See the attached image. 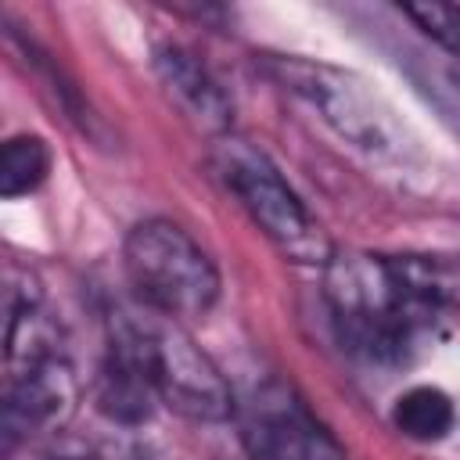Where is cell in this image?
Returning <instances> with one entry per match:
<instances>
[{
	"mask_svg": "<svg viewBox=\"0 0 460 460\" xmlns=\"http://www.w3.org/2000/svg\"><path fill=\"white\" fill-rule=\"evenodd\" d=\"M456 270L449 259H327V302L338 334L367 359H399L417 334L453 313Z\"/></svg>",
	"mask_w": 460,
	"mask_h": 460,
	"instance_id": "1",
	"label": "cell"
},
{
	"mask_svg": "<svg viewBox=\"0 0 460 460\" xmlns=\"http://www.w3.org/2000/svg\"><path fill=\"white\" fill-rule=\"evenodd\" d=\"M133 295L162 320L205 316L219 298V273L205 248L169 219H144L122 244Z\"/></svg>",
	"mask_w": 460,
	"mask_h": 460,
	"instance_id": "2",
	"label": "cell"
},
{
	"mask_svg": "<svg viewBox=\"0 0 460 460\" xmlns=\"http://www.w3.org/2000/svg\"><path fill=\"white\" fill-rule=\"evenodd\" d=\"M219 176L230 187V194L241 201V208L252 216V223L291 259L305 266H327L331 241L320 230V223L309 216L302 198L284 183V176L273 169V162L248 147L244 140H226L216 155Z\"/></svg>",
	"mask_w": 460,
	"mask_h": 460,
	"instance_id": "3",
	"label": "cell"
},
{
	"mask_svg": "<svg viewBox=\"0 0 460 460\" xmlns=\"http://www.w3.org/2000/svg\"><path fill=\"white\" fill-rule=\"evenodd\" d=\"M129 327L155 399L190 420H223L234 413V395L223 374L172 320Z\"/></svg>",
	"mask_w": 460,
	"mask_h": 460,
	"instance_id": "4",
	"label": "cell"
},
{
	"mask_svg": "<svg viewBox=\"0 0 460 460\" xmlns=\"http://www.w3.org/2000/svg\"><path fill=\"white\" fill-rule=\"evenodd\" d=\"M241 438L255 460H345L341 442L284 385H266L244 402Z\"/></svg>",
	"mask_w": 460,
	"mask_h": 460,
	"instance_id": "5",
	"label": "cell"
},
{
	"mask_svg": "<svg viewBox=\"0 0 460 460\" xmlns=\"http://www.w3.org/2000/svg\"><path fill=\"white\" fill-rule=\"evenodd\" d=\"M155 72L169 93V101L205 133H226L234 119V104L223 93V86L212 79V72L183 47H158L155 50Z\"/></svg>",
	"mask_w": 460,
	"mask_h": 460,
	"instance_id": "6",
	"label": "cell"
},
{
	"mask_svg": "<svg viewBox=\"0 0 460 460\" xmlns=\"http://www.w3.org/2000/svg\"><path fill=\"white\" fill-rule=\"evenodd\" d=\"M50 144L36 133H14L0 140V201L40 190L50 176Z\"/></svg>",
	"mask_w": 460,
	"mask_h": 460,
	"instance_id": "7",
	"label": "cell"
},
{
	"mask_svg": "<svg viewBox=\"0 0 460 460\" xmlns=\"http://www.w3.org/2000/svg\"><path fill=\"white\" fill-rule=\"evenodd\" d=\"M395 428L413 442H438L453 428V402L435 385H417L395 402Z\"/></svg>",
	"mask_w": 460,
	"mask_h": 460,
	"instance_id": "8",
	"label": "cell"
},
{
	"mask_svg": "<svg viewBox=\"0 0 460 460\" xmlns=\"http://www.w3.org/2000/svg\"><path fill=\"white\" fill-rule=\"evenodd\" d=\"M410 18H417L424 25V32H431L435 40H442L446 47H453V22H456V7H410Z\"/></svg>",
	"mask_w": 460,
	"mask_h": 460,
	"instance_id": "9",
	"label": "cell"
}]
</instances>
